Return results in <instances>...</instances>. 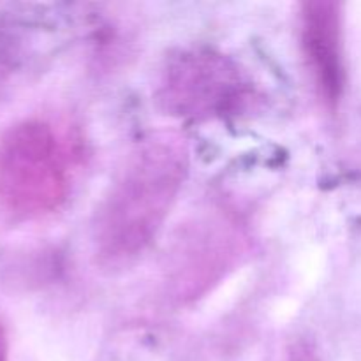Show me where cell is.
Returning <instances> with one entry per match:
<instances>
[{
  "label": "cell",
  "mask_w": 361,
  "mask_h": 361,
  "mask_svg": "<svg viewBox=\"0 0 361 361\" xmlns=\"http://www.w3.org/2000/svg\"><path fill=\"white\" fill-rule=\"evenodd\" d=\"M189 173V148L176 134L140 141L109 183L92 219V252L101 270L143 257L161 233Z\"/></svg>",
  "instance_id": "1"
},
{
  "label": "cell",
  "mask_w": 361,
  "mask_h": 361,
  "mask_svg": "<svg viewBox=\"0 0 361 361\" xmlns=\"http://www.w3.org/2000/svg\"><path fill=\"white\" fill-rule=\"evenodd\" d=\"M74 150L46 120L11 127L0 140V203L20 219L55 214L73 185Z\"/></svg>",
  "instance_id": "2"
},
{
  "label": "cell",
  "mask_w": 361,
  "mask_h": 361,
  "mask_svg": "<svg viewBox=\"0 0 361 361\" xmlns=\"http://www.w3.org/2000/svg\"><path fill=\"white\" fill-rule=\"evenodd\" d=\"M154 95L166 115L208 122L249 111L257 102V87L233 56L197 44L166 56Z\"/></svg>",
  "instance_id": "3"
},
{
  "label": "cell",
  "mask_w": 361,
  "mask_h": 361,
  "mask_svg": "<svg viewBox=\"0 0 361 361\" xmlns=\"http://www.w3.org/2000/svg\"><path fill=\"white\" fill-rule=\"evenodd\" d=\"M298 41L317 101L324 109L335 111L348 83L341 4L303 2L298 13Z\"/></svg>",
  "instance_id": "4"
},
{
  "label": "cell",
  "mask_w": 361,
  "mask_h": 361,
  "mask_svg": "<svg viewBox=\"0 0 361 361\" xmlns=\"http://www.w3.org/2000/svg\"><path fill=\"white\" fill-rule=\"evenodd\" d=\"M282 361H321L316 344L307 337L293 338L284 349Z\"/></svg>",
  "instance_id": "5"
},
{
  "label": "cell",
  "mask_w": 361,
  "mask_h": 361,
  "mask_svg": "<svg viewBox=\"0 0 361 361\" xmlns=\"http://www.w3.org/2000/svg\"><path fill=\"white\" fill-rule=\"evenodd\" d=\"M0 361H7V330L0 314Z\"/></svg>",
  "instance_id": "6"
}]
</instances>
